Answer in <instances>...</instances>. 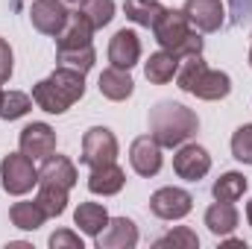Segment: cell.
<instances>
[{
	"instance_id": "33",
	"label": "cell",
	"mask_w": 252,
	"mask_h": 249,
	"mask_svg": "<svg viewBox=\"0 0 252 249\" xmlns=\"http://www.w3.org/2000/svg\"><path fill=\"white\" fill-rule=\"evenodd\" d=\"M247 223H250V226H252V199H250V202H247Z\"/></svg>"
},
{
	"instance_id": "30",
	"label": "cell",
	"mask_w": 252,
	"mask_h": 249,
	"mask_svg": "<svg viewBox=\"0 0 252 249\" xmlns=\"http://www.w3.org/2000/svg\"><path fill=\"white\" fill-rule=\"evenodd\" d=\"M167 247H185V249H193L199 247V238H196V232H190L188 226H176L173 232H167L164 238H158L156 241V249H167Z\"/></svg>"
},
{
	"instance_id": "10",
	"label": "cell",
	"mask_w": 252,
	"mask_h": 249,
	"mask_svg": "<svg viewBox=\"0 0 252 249\" xmlns=\"http://www.w3.org/2000/svg\"><path fill=\"white\" fill-rule=\"evenodd\" d=\"M161 161H164L161 158V144L153 135H141V138L132 141V147H129V164H132V170L138 176H144V179L156 176L161 170Z\"/></svg>"
},
{
	"instance_id": "3",
	"label": "cell",
	"mask_w": 252,
	"mask_h": 249,
	"mask_svg": "<svg viewBox=\"0 0 252 249\" xmlns=\"http://www.w3.org/2000/svg\"><path fill=\"white\" fill-rule=\"evenodd\" d=\"M176 85H179L185 94H193V97L208 100V103L223 100V97H229V91H232L229 73H226V70L208 67L205 59H202V53H199V56H185V59H182L179 70H176Z\"/></svg>"
},
{
	"instance_id": "21",
	"label": "cell",
	"mask_w": 252,
	"mask_h": 249,
	"mask_svg": "<svg viewBox=\"0 0 252 249\" xmlns=\"http://www.w3.org/2000/svg\"><path fill=\"white\" fill-rule=\"evenodd\" d=\"M73 223H76L88 238H97V235L106 229V223H109V211H106V205H100V202H79L76 211H73Z\"/></svg>"
},
{
	"instance_id": "18",
	"label": "cell",
	"mask_w": 252,
	"mask_h": 249,
	"mask_svg": "<svg viewBox=\"0 0 252 249\" xmlns=\"http://www.w3.org/2000/svg\"><path fill=\"white\" fill-rule=\"evenodd\" d=\"M76 164L67 158V156H47L41 170H38V182H53V185H62V187H70L76 185Z\"/></svg>"
},
{
	"instance_id": "13",
	"label": "cell",
	"mask_w": 252,
	"mask_h": 249,
	"mask_svg": "<svg viewBox=\"0 0 252 249\" xmlns=\"http://www.w3.org/2000/svg\"><path fill=\"white\" fill-rule=\"evenodd\" d=\"M97 249H135L138 247V226L129 217H109L106 229L94 238Z\"/></svg>"
},
{
	"instance_id": "4",
	"label": "cell",
	"mask_w": 252,
	"mask_h": 249,
	"mask_svg": "<svg viewBox=\"0 0 252 249\" xmlns=\"http://www.w3.org/2000/svg\"><path fill=\"white\" fill-rule=\"evenodd\" d=\"M153 35L161 44V50L173 53L179 62L185 56H199L202 53V38L193 32L185 9H164L158 21L153 24Z\"/></svg>"
},
{
	"instance_id": "27",
	"label": "cell",
	"mask_w": 252,
	"mask_h": 249,
	"mask_svg": "<svg viewBox=\"0 0 252 249\" xmlns=\"http://www.w3.org/2000/svg\"><path fill=\"white\" fill-rule=\"evenodd\" d=\"M56 62H59V67H70V70L88 73V70L94 67V62H97L94 44H88V47H79V50H56Z\"/></svg>"
},
{
	"instance_id": "24",
	"label": "cell",
	"mask_w": 252,
	"mask_h": 249,
	"mask_svg": "<svg viewBox=\"0 0 252 249\" xmlns=\"http://www.w3.org/2000/svg\"><path fill=\"white\" fill-rule=\"evenodd\" d=\"M38 205L44 208L47 217H62L67 208V187L53 185V182H38V193H35Z\"/></svg>"
},
{
	"instance_id": "9",
	"label": "cell",
	"mask_w": 252,
	"mask_h": 249,
	"mask_svg": "<svg viewBox=\"0 0 252 249\" xmlns=\"http://www.w3.org/2000/svg\"><path fill=\"white\" fill-rule=\"evenodd\" d=\"M211 170V156L199 144H182L179 153L173 156V173L185 182H199Z\"/></svg>"
},
{
	"instance_id": "16",
	"label": "cell",
	"mask_w": 252,
	"mask_h": 249,
	"mask_svg": "<svg viewBox=\"0 0 252 249\" xmlns=\"http://www.w3.org/2000/svg\"><path fill=\"white\" fill-rule=\"evenodd\" d=\"M124 185H126V173L115 164V161L100 164V167H91V173H88V190H91V193L115 196V193L124 190Z\"/></svg>"
},
{
	"instance_id": "14",
	"label": "cell",
	"mask_w": 252,
	"mask_h": 249,
	"mask_svg": "<svg viewBox=\"0 0 252 249\" xmlns=\"http://www.w3.org/2000/svg\"><path fill=\"white\" fill-rule=\"evenodd\" d=\"M109 62L112 67H124L132 70L135 64L141 62V38L132 32V30H118L109 41Z\"/></svg>"
},
{
	"instance_id": "35",
	"label": "cell",
	"mask_w": 252,
	"mask_h": 249,
	"mask_svg": "<svg viewBox=\"0 0 252 249\" xmlns=\"http://www.w3.org/2000/svg\"><path fill=\"white\" fill-rule=\"evenodd\" d=\"M250 64H252V47H250Z\"/></svg>"
},
{
	"instance_id": "36",
	"label": "cell",
	"mask_w": 252,
	"mask_h": 249,
	"mask_svg": "<svg viewBox=\"0 0 252 249\" xmlns=\"http://www.w3.org/2000/svg\"><path fill=\"white\" fill-rule=\"evenodd\" d=\"M67 3H79V0H67Z\"/></svg>"
},
{
	"instance_id": "6",
	"label": "cell",
	"mask_w": 252,
	"mask_h": 249,
	"mask_svg": "<svg viewBox=\"0 0 252 249\" xmlns=\"http://www.w3.org/2000/svg\"><path fill=\"white\" fill-rule=\"evenodd\" d=\"M118 158V138L112 129L106 126H91L85 135H82V156L79 161L88 164V167H100V164H109Z\"/></svg>"
},
{
	"instance_id": "31",
	"label": "cell",
	"mask_w": 252,
	"mask_h": 249,
	"mask_svg": "<svg viewBox=\"0 0 252 249\" xmlns=\"http://www.w3.org/2000/svg\"><path fill=\"white\" fill-rule=\"evenodd\" d=\"M50 247L53 249H82V238L70 229H56L50 235Z\"/></svg>"
},
{
	"instance_id": "17",
	"label": "cell",
	"mask_w": 252,
	"mask_h": 249,
	"mask_svg": "<svg viewBox=\"0 0 252 249\" xmlns=\"http://www.w3.org/2000/svg\"><path fill=\"white\" fill-rule=\"evenodd\" d=\"M97 88H100V94H103L106 100L124 103L126 97H132V91H135V82H132L129 70H124V67H112V64H109V67L100 73V79H97Z\"/></svg>"
},
{
	"instance_id": "5",
	"label": "cell",
	"mask_w": 252,
	"mask_h": 249,
	"mask_svg": "<svg viewBox=\"0 0 252 249\" xmlns=\"http://www.w3.org/2000/svg\"><path fill=\"white\" fill-rule=\"evenodd\" d=\"M0 182L3 190L12 196H24L38 185V167L32 158H27L24 153H9L0 161Z\"/></svg>"
},
{
	"instance_id": "29",
	"label": "cell",
	"mask_w": 252,
	"mask_h": 249,
	"mask_svg": "<svg viewBox=\"0 0 252 249\" xmlns=\"http://www.w3.org/2000/svg\"><path fill=\"white\" fill-rule=\"evenodd\" d=\"M232 156L241 164H252V124H244L232 135Z\"/></svg>"
},
{
	"instance_id": "15",
	"label": "cell",
	"mask_w": 252,
	"mask_h": 249,
	"mask_svg": "<svg viewBox=\"0 0 252 249\" xmlns=\"http://www.w3.org/2000/svg\"><path fill=\"white\" fill-rule=\"evenodd\" d=\"M94 32H97V30H94L79 12H70L67 24L62 27V32L56 35V50H79V47H88Z\"/></svg>"
},
{
	"instance_id": "25",
	"label": "cell",
	"mask_w": 252,
	"mask_h": 249,
	"mask_svg": "<svg viewBox=\"0 0 252 249\" xmlns=\"http://www.w3.org/2000/svg\"><path fill=\"white\" fill-rule=\"evenodd\" d=\"M124 12H126V18H129L132 24H138V27H150V30H153V24H156L158 15L164 12V6H161L158 0H126Z\"/></svg>"
},
{
	"instance_id": "34",
	"label": "cell",
	"mask_w": 252,
	"mask_h": 249,
	"mask_svg": "<svg viewBox=\"0 0 252 249\" xmlns=\"http://www.w3.org/2000/svg\"><path fill=\"white\" fill-rule=\"evenodd\" d=\"M3 94H6V91H3V88H0V106H3Z\"/></svg>"
},
{
	"instance_id": "12",
	"label": "cell",
	"mask_w": 252,
	"mask_h": 249,
	"mask_svg": "<svg viewBox=\"0 0 252 249\" xmlns=\"http://www.w3.org/2000/svg\"><path fill=\"white\" fill-rule=\"evenodd\" d=\"M185 15H188L190 27H196L199 32H217L226 24L223 0H188L185 3Z\"/></svg>"
},
{
	"instance_id": "22",
	"label": "cell",
	"mask_w": 252,
	"mask_h": 249,
	"mask_svg": "<svg viewBox=\"0 0 252 249\" xmlns=\"http://www.w3.org/2000/svg\"><path fill=\"white\" fill-rule=\"evenodd\" d=\"M176 70H179V59H176L173 53H167V50L150 53V59H147V64H144V73H147V79H150L153 85L170 82V79L176 76Z\"/></svg>"
},
{
	"instance_id": "19",
	"label": "cell",
	"mask_w": 252,
	"mask_h": 249,
	"mask_svg": "<svg viewBox=\"0 0 252 249\" xmlns=\"http://www.w3.org/2000/svg\"><path fill=\"white\" fill-rule=\"evenodd\" d=\"M238 208H235V202H214L208 211H205V226H208V232L211 235H217V238H226V235H232L235 229H238Z\"/></svg>"
},
{
	"instance_id": "8",
	"label": "cell",
	"mask_w": 252,
	"mask_h": 249,
	"mask_svg": "<svg viewBox=\"0 0 252 249\" xmlns=\"http://www.w3.org/2000/svg\"><path fill=\"white\" fill-rule=\"evenodd\" d=\"M190 208H193V196H190L185 187H158L153 196H150V211L161 220H182L188 217Z\"/></svg>"
},
{
	"instance_id": "23",
	"label": "cell",
	"mask_w": 252,
	"mask_h": 249,
	"mask_svg": "<svg viewBox=\"0 0 252 249\" xmlns=\"http://www.w3.org/2000/svg\"><path fill=\"white\" fill-rule=\"evenodd\" d=\"M247 176L244 173H238V170H229V173H223L214 185H211V193H214V199H220V202H238L244 193H247Z\"/></svg>"
},
{
	"instance_id": "20",
	"label": "cell",
	"mask_w": 252,
	"mask_h": 249,
	"mask_svg": "<svg viewBox=\"0 0 252 249\" xmlns=\"http://www.w3.org/2000/svg\"><path fill=\"white\" fill-rule=\"evenodd\" d=\"M9 220H12V226L21 229V232H35V229L44 226L47 214H44V208L38 205V199H24V202H15V205L9 208Z\"/></svg>"
},
{
	"instance_id": "11",
	"label": "cell",
	"mask_w": 252,
	"mask_h": 249,
	"mask_svg": "<svg viewBox=\"0 0 252 249\" xmlns=\"http://www.w3.org/2000/svg\"><path fill=\"white\" fill-rule=\"evenodd\" d=\"M67 18L70 12L64 9L62 0H32L30 6V21L41 35H59Z\"/></svg>"
},
{
	"instance_id": "2",
	"label": "cell",
	"mask_w": 252,
	"mask_h": 249,
	"mask_svg": "<svg viewBox=\"0 0 252 249\" xmlns=\"http://www.w3.org/2000/svg\"><path fill=\"white\" fill-rule=\"evenodd\" d=\"M82 94H85V73L70 67H56L47 79L32 85V103L47 115H64L76 100H82Z\"/></svg>"
},
{
	"instance_id": "28",
	"label": "cell",
	"mask_w": 252,
	"mask_h": 249,
	"mask_svg": "<svg viewBox=\"0 0 252 249\" xmlns=\"http://www.w3.org/2000/svg\"><path fill=\"white\" fill-rule=\"evenodd\" d=\"M32 109V97L24 91H9L3 94V106H0V118L3 121H18Z\"/></svg>"
},
{
	"instance_id": "1",
	"label": "cell",
	"mask_w": 252,
	"mask_h": 249,
	"mask_svg": "<svg viewBox=\"0 0 252 249\" xmlns=\"http://www.w3.org/2000/svg\"><path fill=\"white\" fill-rule=\"evenodd\" d=\"M199 129V118L196 112L182 106V103H173V100H161L150 109V135L161 144V147H182L188 144L190 138L196 135Z\"/></svg>"
},
{
	"instance_id": "26",
	"label": "cell",
	"mask_w": 252,
	"mask_h": 249,
	"mask_svg": "<svg viewBox=\"0 0 252 249\" xmlns=\"http://www.w3.org/2000/svg\"><path fill=\"white\" fill-rule=\"evenodd\" d=\"M94 30H103L112 24L115 18V0H79V9H76Z\"/></svg>"
},
{
	"instance_id": "32",
	"label": "cell",
	"mask_w": 252,
	"mask_h": 249,
	"mask_svg": "<svg viewBox=\"0 0 252 249\" xmlns=\"http://www.w3.org/2000/svg\"><path fill=\"white\" fill-rule=\"evenodd\" d=\"M9 76H12V47L6 38H0V85L9 82Z\"/></svg>"
},
{
	"instance_id": "7",
	"label": "cell",
	"mask_w": 252,
	"mask_h": 249,
	"mask_svg": "<svg viewBox=\"0 0 252 249\" xmlns=\"http://www.w3.org/2000/svg\"><path fill=\"white\" fill-rule=\"evenodd\" d=\"M18 147L27 158L32 161H44L47 156L56 153V129L50 124H41V121H32L21 129L18 135Z\"/></svg>"
}]
</instances>
